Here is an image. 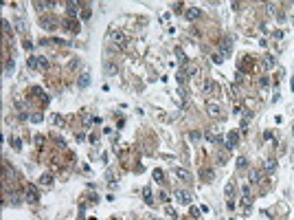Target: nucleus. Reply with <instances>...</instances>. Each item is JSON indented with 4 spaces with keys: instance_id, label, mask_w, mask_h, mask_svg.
<instances>
[{
    "instance_id": "nucleus-1",
    "label": "nucleus",
    "mask_w": 294,
    "mask_h": 220,
    "mask_svg": "<svg viewBox=\"0 0 294 220\" xmlns=\"http://www.w3.org/2000/svg\"><path fill=\"white\" fill-rule=\"evenodd\" d=\"M237 141H239V134H237V132H228V137H226V143H224V150H235Z\"/></svg>"
},
{
    "instance_id": "nucleus-12",
    "label": "nucleus",
    "mask_w": 294,
    "mask_h": 220,
    "mask_svg": "<svg viewBox=\"0 0 294 220\" xmlns=\"http://www.w3.org/2000/svg\"><path fill=\"white\" fill-rule=\"evenodd\" d=\"M105 73L114 75V73H118V66H116V64H112V62H108V64H105Z\"/></svg>"
},
{
    "instance_id": "nucleus-28",
    "label": "nucleus",
    "mask_w": 294,
    "mask_h": 220,
    "mask_svg": "<svg viewBox=\"0 0 294 220\" xmlns=\"http://www.w3.org/2000/svg\"><path fill=\"white\" fill-rule=\"evenodd\" d=\"M237 165H239V167H246L248 161H246V159H237Z\"/></svg>"
},
{
    "instance_id": "nucleus-33",
    "label": "nucleus",
    "mask_w": 294,
    "mask_h": 220,
    "mask_svg": "<svg viewBox=\"0 0 294 220\" xmlns=\"http://www.w3.org/2000/svg\"><path fill=\"white\" fill-rule=\"evenodd\" d=\"M182 9V2H173V11H180Z\"/></svg>"
},
{
    "instance_id": "nucleus-5",
    "label": "nucleus",
    "mask_w": 294,
    "mask_h": 220,
    "mask_svg": "<svg viewBox=\"0 0 294 220\" xmlns=\"http://www.w3.org/2000/svg\"><path fill=\"white\" fill-rule=\"evenodd\" d=\"M176 176L180 178V180H184V183H189L191 180V174L184 170V167H176Z\"/></svg>"
},
{
    "instance_id": "nucleus-24",
    "label": "nucleus",
    "mask_w": 294,
    "mask_h": 220,
    "mask_svg": "<svg viewBox=\"0 0 294 220\" xmlns=\"http://www.w3.org/2000/svg\"><path fill=\"white\" fill-rule=\"evenodd\" d=\"M265 66H268V68H272V66H274V57H272V55L265 57Z\"/></svg>"
},
{
    "instance_id": "nucleus-22",
    "label": "nucleus",
    "mask_w": 294,
    "mask_h": 220,
    "mask_svg": "<svg viewBox=\"0 0 294 220\" xmlns=\"http://www.w3.org/2000/svg\"><path fill=\"white\" fill-rule=\"evenodd\" d=\"M202 178H206V180H213V172H211V170H202Z\"/></svg>"
},
{
    "instance_id": "nucleus-11",
    "label": "nucleus",
    "mask_w": 294,
    "mask_h": 220,
    "mask_svg": "<svg viewBox=\"0 0 294 220\" xmlns=\"http://www.w3.org/2000/svg\"><path fill=\"white\" fill-rule=\"evenodd\" d=\"M112 40H114V42H125V33H121V31H112Z\"/></svg>"
},
{
    "instance_id": "nucleus-16",
    "label": "nucleus",
    "mask_w": 294,
    "mask_h": 220,
    "mask_svg": "<svg viewBox=\"0 0 294 220\" xmlns=\"http://www.w3.org/2000/svg\"><path fill=\"white\" fill-rule=\"evenodd\" d=\"M206 139L213 141V143H219V141H222V137H217V134H213V132H206Z\"/></svg>"
},
{
    "instance_id": "nucleus-2",
    "label": "nucleus",
    "mask_w": 294,
    "mask_h": 220,
    "mask_svg": "<svg viewBox=\"0 0 294 220\" xmlns=\"http://www.w3.org/2000/svg\"><path fill=\"white\" fill-rule=\"evenodd\" d=\"M206 112L211 117H219L222 115V108H219V104H215V101H206Z\"/></svg>"
},
{
    "instance_id": "nucleus-25",
    "label": "nucleus",
    "mask_w": 294,
    "mask_h": 220,
    "mask_svg": "<svg viewBox=\"0 0 294 220\" xmlns=\"http://www.w3.org/2000/svg\"><path fill=\"white\" fill-rule=\"evenodd\" d=\"M37 62H39V68H48V60L46 57H39Z\"/></svg>"
},
{
    "instance_id": "nucleus-3",
    "label": "nucleus",
    "mask_w": 294,
    "mask_h": 220,
    "mask_svg": "<svg viewBox=\"0 0 294 220\" xmlns=\"http://www.w3.org/2000/svg\"><path fill=\"white\" fill-rule=\"evenodd\" d=\"M176 200L180 202V205H189V207H191V196L186 194L184 189H178V191H176Z\"/></svg>"
},
{
    "instance_id": "nucleus-10",
    "label": "nucleus",
    "mask_w": 294,
    "mask_h": 220,
    "mask_svg": "<svg viewBox=\"0 0 294 220\" xmlns=\"http://www.w3.org/2000/svg\"><path fill=\"white\" fill-rule=\"evenodd\" d=\"M219 51H222V55H228L230 53V40H224L219 44Z\"/></svg>"
},
{
    "instance_id": "nucleus-15",
    "label": "nucleus",
    "mask_w": 294,
    "mask_h": 220,
    "mask_svg": "<svg viewBox=\"0 0 294 220\" xmlns=\"http://www.w3.org/2000/svg\"><path fill=\"white\" fill-rule=\"evenodd\" d=\"M15 29H18L20 33H24V31H26V24H24V20H15Z\"/></svg>"
},
{
    "instance_id": "nucleus-30",
    "label": "nucleus",
    "mask_w": 294,
    "mask_h": 220,
    "mask_svg": "<svg viewBox=\"0 0 294 220\" xmlns=\"http://www.w3.org/2000/svg\"><path fill=\"white\" fill-rule=\"evenodd\" d=\"M191 216H193V218H197V216H200V209H195V207H191Z\"/></svg>"
},
{
    "instance_id": "nucleus-32",
    "label": "nucleus",
    "mask_w": 294,
    "mask_h": 220,
    "mask_svg": "<svg viewBox=\"0 0 294 220\" xmlns=\"http://www.w3.org/2000/svg\"><path fill=\"white\" fill-rule=\"evenodd\" d=\"M200 137H202L200 132H191V139H193V141H200Z\"/></svg>"
},
{
    "instance_id": "nucleus-14",
    "label": "nucleus",
    "mask_w": 294,
    "mask_h": 220,
    "mask_svg": "<svg viewBox=\"0 0 294 220\" xmlns=\"http://www.w3.org/2000/svg\"><path fill=\"white\" fill-rule=\"evenodd\" d=\"M154 180L156 183H162V180H165V174H162L160 170H154Z\"/></svg>"
},
{
    "instance_id": "nucleus-23",
    "label": "nucleus",
    "mask_w": 294,
    "mask_h": 220,
    "mask_svg": "<svg viewBox=\"0 0 294 220\" xmlns=\"http://www.w3.org/2000/svg\"><path fill=\"white\" fill-rule=\"evenodd\" d=\"M204 93H206V95L213 93V82H206V84H204Z\"/></svg>"
},
{
    "instance_id": "nucleus-8",
    "label": "nucleus",
    "mask_w": 294,
    "mask_h": 220,
    "mask_svg": "<svg viewBox=\"0 0 294 220\" xmlns=\"http://www.w3.org/2000/svg\"><path fill=\"white\" fill-rule=\"evenodd\" d=\"M55 24H57V22H55L53 18H48V20L44 18V20H42V26H44V29H48V31H53V29H55Z\"/></svg>"
},
{
    "instance_id": "nucleus-7",
    "label": "nucleus",
    "mask_w": 294,
    "mask_h": 220,
    "mask_svg": "<svg viewBox=\"0 0 294 220\" xmlns=\"http://www.w3.org/2000/svg\"><path fill=\"white\" fill-rule=\"evenodd\" d=\"M276 167H279V165H276V161H272V159H270V161H265V172H268V174H274V172H276Z\"/></svg>"
},
{
    "instance_id": "nucleus-13",
    "label": "nucleus",
    "mask_w": 294,
    "mask_h": 220,
    "mask_svg": "<svg viewBox=\"0 0 294 220\" xmlns=\"http://www.w3.org/2000/svg\"><path fill=\"white\" fill-rule=\"evenodd\" d=\"M233 194H235V185L228 183V185H226V198L230 200V198H233Z\"/></svg>"
},
{
    "instance_id": "nucleus-29",
    "label": "nucleus",
    "mask_w": 294,
    "mask_h": 220,
    "mask_svg": "<svg viewBox=\"0 0 294 220\" xmlns=\"http://www.w3.org/2000/svg\"><path fill=\"white\" fill-rule=\"evenodd\" d=\"M11 145H13V148H20L22 143H20V139H11Z\"/></svg>"
},
{
    "instance_id": "nucleus-20",
    "label": "nucleus",
    "mask_w": 294,
    "mask_h": 220,
    "mask_svg": "<svg viewBox=\"0 0 294 220\" xmlns=\"http://www.w3.org/2000/svg\"><path fill=\"white\" fill-rule=\"evenodd\" d=\"M176 55H178V60L182 62V64H186V62H189V60H186V55H184V53H182L180 49H176Z\"/></svg>"
},
{
    "instance_id": "nucleus-6",
    "label": "nucleus",
    "mask_w": 294,
    "mask_h": 220,
    "mask_svg": "<svg viewBox=\"0 0 294 220\" xmlns=\"http://www.w3.org/2000/svg\"><path fill=\"white\" fill-rule=\"evenodd\" d=\"M37 200H39V196H37L35 187H29L26 189V202H37Z\"/></svg>"
},
{
    "instance_id": "nucleus-26",
    "label": "nucleus",
    "mask_w": 294,
    "mask_h": 220,
    "mask_svg": "<svg viewBox=\"0 0 294 220\" xmlns=\"http://www.w3.org/2000/svg\"><path fill=\"white\" fill-rule=\"evenodd\" d=\"M50 180H53V178H50V174H44V176H42V185H48Z\"/></svg>"
},
{
    "instance_id": "nucleus-9",
    "label": "nucleus",
    "mask_w": 294,
    "mask_h": 220,
    "mask_svg": "<svg viewBox=\"0 0 294 220\" xmlns=\"http://www.w3.org/2000/svg\"><path fill=\"white\" fill-rule=\"evenodd\" d=\"M88 84H90V75L83 73V75L79 77V88H88Z\"/></svg>"
},
{
    "instance_id": "nucleus-27",
    "label": "nucleus",
    "mask_w": 294,
    "mask_h": 220,
    "mask_svg": "<svg viewBox=\"0 0 294 220\" xmlns=\"http://www.w3.org/2000/svg\"><path fill=\"white\" fill-rule=\"evenodd\" d=\"M211 60L215 62V64H222V60H224V57H222V55H211Z\"/></svg>"
},
{
    "instance_id": "nucleus-31",
    "label": "nucleus",
    "mask_w": 294,
    "mask_h": 220,
    "mask_svg": "<svg viewBox=\"0 0 294 220\" xmlns=\"http://www.w3.org/2000/svg\"><path fill=\"white\" fill-rule=\"evenodd\" d=\"M167 213H169V216H171V218H178V213H176V211H173V209H171V207H167Z\"/></svg>"
},
{
    "instance_id": "nucleus-18",
    "label": "nucleus",
    "mask_w": 294,
    "mask_h": 220,
    "mask_svg": "<svg viewBox=\"0 0 294 220\" xmlns=\"http://www.w3.org/2000/svg\"><path fill=\"white\" fill-rule=\"evenodd\" d=\"M145 202H147V205H154V200H151V189H149V187L145 189Z\"/></svg>"
},
{
    "instance_id": "nucleus-19",
    "label": "nucleus",
    "mask_w": 294,
    "mask_h": 220,
    "mask_svg": "<svg viewBox=\"0 0 294 220\" xmlns=\"http://www.w3.org/2000/svg\"><path fill=\"white\" fill-rule=\"evenodd\" d=\"M26 66H29V68H37V66H39V62H37L35 57H29V62H26Z\"/></svg>"
},
{
    "instance_id": "nucleus-4",
    "label": "nucleus",
    "mask_w": 294,
    "mask_h": 220,
    "mask_svg": "<svg viewBox=\"0 0 294 220\" xmlns=\"http://www.w3.org/2000/svg\"><path fill=\"white\" fill-rule=\"evenodd\" d=\"M184 15H186V20H197V18H202V9L200 7H189Z\"/></svg>"
},
{
    "instance_id": "nucleus-21",
    "label": "nucleus",
    "mask_w": 294,
    "mask_h": 220,
    "mask_svg": "<svg viewBox=\"0 0 294 220\" xmlns=\"http://www.w3.org/2000/svg\"><path fill=\"white\" fill-rule=\"evenodd\" d=\"M250 183H259V172L257 170H250Z\"/></svg>"
},
{
    "instance_id": "nucleus-17",
    "label": "nucleus",
    "mask_w": 294,
    "mask_h": 220,
    "mask_svg": "<svg viewBox=\"0 0 294 220\" xmlns=\"http://www.w3.org/2000/svg\"><path fill=\"white\" fill-rule=\"evenodd\" d=\"M66 7H68V13H70V15H75V13H77V7H79V4H77V2H68Z\"/></svg>"
}]
</instances>
